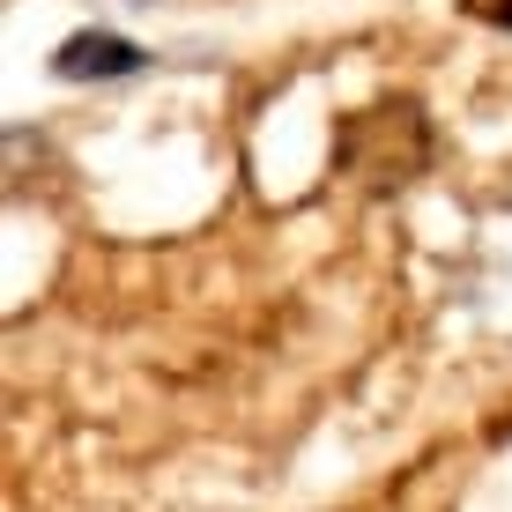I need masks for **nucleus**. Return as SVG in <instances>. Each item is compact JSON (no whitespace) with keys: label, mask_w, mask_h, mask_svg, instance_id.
Returning a JSON list of instances; mask_svg holds the SVG:
<instances>
[{"label":"nucleus","mask_w":512,"mask_h":512,"mask_svg":"<svg viewBox=\"0 0 512 512\" xmlns=\"http://www.w3.org/2000/svg\"><path fill=\"white\" fill-rule=\"evenodd\" d=\"M141 52L134 38H119V30H75L60 52H52V75L60 82H119V75H141Z\"/></svg>","instance_id":"f03ea898"},{"label":"nucleus","mask_w":512,"mask_h":512,"mask_svg":"<svg viewBox=\"0 0 512 512\" xmlns=\"http://www.w3.org/2000/svg\"><path fill=\"white\" fill-rule=\"evenodd\" d=\"M461 8L475 23H490V30H512V0H461Z\"/></svg>","instance_id":"7ed1b4c3"},{"label":"nucleus","mask_w":512,"mask_h":512,"mask_svg":"<svg viewBox=\"0 0 512 512\" xmlns=\"http://www.w3.org/2000/svg\"><path fill=\"white\" fill-rule=\"evenodd\" d=\"M334 164L364 186H409L423 164H431V127H423V104L394 97V104H372V112L342 119L334 134Z\"/></svg>","instance_id":"f257e3e1"}]
</instances>
